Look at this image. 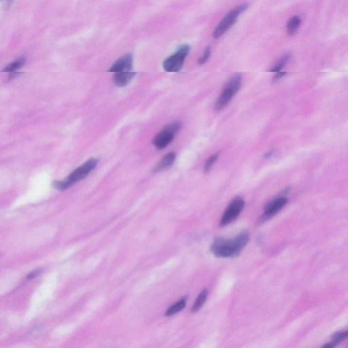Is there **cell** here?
Instances as JSON below:
<instances>
[{"mask_svg":"<svg viewBox=\"0 0 348 348\" xmlns=\"http://www.w3.org/2000/svg\"><path fill=\"white\" fill-rule=\"evenodd\" d=\"M249 239V234L246 231L241 232L232 239L216 238L211 246V251L216 257H236L248 244Z\"/></svg>","mask_w":348,"mask_h":348,"instance_id":"1","label":"cell"},{"mask_svg":"<svg viewBox=\"0 0 348 348\" xmlns=\"http://www.w3.org/2000/svg\"><path fill=\"white\" fill-rule=\"evenodd\" d=\"M97 164V160L95 158H91V159L87 160L83 165L74 170L65 180L55 182L54 183L55 188L60 189V190H64L74 185L76 182L83 180L91 173V171L95 168Z\"/></svg>","mask_w":348,"mask_h":348,"instance_id":"2","label":"cell"},{"mask_svg":"<svg viewBox=\"0 0 348 348\" xmlns=\"http://www.w3.org/2000/svg\"><path fill=\"white\" fill-rule=\"evenodd\" d=\"M241 80H242V79H241V76H236L228 82L225 87L223 89L222 94H221L216 101L215 105L216 111H221L229 104L233 97L237 94L238 91L240 89Z\"/></svg>","mask_w":348,"mask_h":348,"instance_id":"3","label":"cell"},{"mask_svg":"<svg viewBox=\"0 0 348 348\" xmlns=\"http://www.w3.org/2000/svg\"><path fill=\"white\" fill-rule=\"evenodd\" d=\"M248 8V4H242L231 10L217 25L213 32V37L214 38H219L222 36L236 23L239 15L244 13Z\"/></svg>","mask_w":348,"mask_h":348,"instance_id":"4","label":"cell"},{"mask_svg":"<svg viewBox=\"0 0 348 348\" xmlns=\"http://www.w3.org/2000/svg\"><path fill=\"white\" fill-rule=\"evenodd\" d=\"M190 47L188 45L180 46L177 51L164 61V70L168 72H180L183 67L185 59L190 52Z\"/></svg>","mask_w":348,"mask_h":348,"instance_id":"5","label":"cell"},{"mask_svg":"<svg viewBox=\"0 0 348 348\" xmlns=\"http://www.w3.org/2000/svg\"><path fill=\"white\" fill-rule=\"evenodd\" d=\"M180 127L181 124L179 122H174L167 125L163 131L154 138V146L160 150L163 149L168 146L174 140L175 135L180 129Z\"/></svg>","mask_w":348,"mask_h":348,"instance_id":"6","label":"cell"},{"mask_svg":"<svg viewBox=\"0 0 348 348\" xmlns=\"http://www.w3.org/2000/svg\"><path fill=\"white\" fill-rule=\"evenodd\" d=\"M245 203L243 199L240 197L235 199L224 211L220 222V226H226L230 223L234 222L242 212Z\"/></svg>","mask_w":348,"mask_h":348,"instance_id":"7","label":"cell"},{"mask_svg":"<svg viewBox=\"0 0 348 348\" xmlns=\"http://www.w3.org/2000/svg\"><path fill=\"white\" fill-rule=\"evenodd\" d=\"M288 202V199L285 197H281L275 198L267 204L265 207L264 214L261 217V221H265L271 219L285 206Z\"/></svg>","mask_w":348,"mask_h":348,"instance_id":"8","label":"cell"},{"mask_svg":"<svg viewBox=\"0 0 348 348\" xmlns=\"http://www.w3.org/2000/svg\"><path fill=\"white\" fill-rule=\"evenodd\" d=\"M133 67L132 54H127L116 61L112 66L110 69L109 72L120 73V72H131Z\"/></svg>","mask_w":348,"mask_h":348,"instance_id":"9","label":"cell"},{"mask_svg":"<svg viewBox=\"0 0 348 348\" xmlns=\"http://www.w3.org/2000/svg\"><path fill=\"white\" fill-rule=\"evenodd\" d=\"M136 75V72H120V73L115 74L113 80H114V84L118 87H125L127 84H129V82H131Z\"/></svg>","mask_w":348,"mask_h":348,"instance_id":"10","label":"cell"},{"mask_svg":"<svg viewBox=\"0 0 348 348\" xmlns=\"http://www.w3.org/2000/svg\"><path fill=\"white\" fill-rule=\"evenodd\" d=\"M187 302V297H182L178 301L175 302L173 305H170L165 312V316H172L174 314H178L181 312L186 307Z\"/></svg>","mask_w":348,"mask_h":348,"instance_id":"11","label":"cell"},{"mask_svg":"<svg viewBox=\"0 0 348 348\" xmlns=\"http://www.w3.org/2000/svg\"><path fill=\"white\" fill-rule=\"evenodd\" d=\"M175 157H176V155L174 152H171V153L167 154L160 160L158 165H157L155 171L156 172H160V171L166 170L168 167L172 166V164L174 163V160L175 159Z\"/></svg>","mask_w":348,"mask_h":348,"instance_id":"12","label":"cell"},{"mask_svg":"<svg viewBox=\"0 0 348 348\" xmlns=\"http://www.w3.org/2000/svg\"><path fill=\"white\" fill-rule=\"evenodd\" d=\"M207 297H208V290L207 289H204L199 293L198 297L196 299L195 303L192 305L191 308L192 313H196V312H199L202 308L206 301H207Z\"/></svg>","mask_w":348,"mask_h":348,"instance_id":"13","label":"cell"},{"mask_svg":"<svg viewBox=\"0 0 348 348\" xmlns=\"http://www.w3.org/2000/svg\"><path fill=\"white\" fill-rule=\"evenodd\" d=\"M301 19L299 16H295L290 18L287 23V32L289 35H293L296 33L300 28Z\"/></svg>","mask_w":348,"mask_h":348,"instance_id":"14","label":"cell"},{"mask_svg":"<svg viewBox=\"0 0 348 348\" xmlns=\"http://www.w3.org/2000/svg\"><path fill=\"white\" fill-rule=\"evenodd\" d=\"M25 62V57H21V58L18 59V60L15 61L13 63H10L7 66L5 67L4 72H13L15 71L18 70L21 68L24 65Z\"/></svg>","mask_w":348,"mask_h":348,"instance_id":"15","label":"cell"},{"mask_svg":"<svg viewBox=\"0 0 348 348\" xmlns=\"http://www.w3.org/2000/svg\"><path fill=\"white\" fill-rule=\"evenodd\" d=\"M219 157V153H217L214 154V155H212V156L207 158V160H206L205 165H204V171H205L206 173H207V172H209V171H210L212 165L216 163V160H218Z\"/></svg>","mask_w":348,"mask_h":348,"instance_id":"16","label":"cell"},{"mask_svg":"<svg viewBox=\"0 0 348 348\" xmlns=\"http://www.w3.org/2000/svg\"><path fill=\"white\" fill-rule=\"evenodd\" d=\"M289 57H290V55H288V54H287V55H285L279 61L278 63L275 64L274 65V67H273V68L271 69V72H280V71H281L282 67L285 66V63H286L287 61L289 60Z\"/></svg>","mask_w":348,"mask_h":348,"instance_id":"17","label":"cell"},{"mask_svg":"<svg viewBox=\"0 0 348 348\" xmlns=\"http://www.w3.org/2000/svg\"><path fill=\"white\" fill-rule=\"evenodd\" d=\"M210 47H207V48H206L205 51H204V54H203L202 57H201V58L199 60V64H201V65H203V64H205L206 62L208 61L209 57H210Z\"/></svg>","mask_w":348,"mask_h":348,"instance_id":"18","label":"cell"},{"mask_svg":"<svg viewBox=\"0 0 348 348\" xmlns=\"http://www.w3.org/2000/svg\"><path fill=\"white\" fill-rule=\"evenodd\" d=\"M338 344H339V343L337 342V341L332 340L330 341V342L324 344V346L320 348H334Z\"/></svg>","mask_w":348,"mask_h":348,"instance_id":"19","label":"cell"},{"mask_svg":"<svg viewBox=\"0 0 348 348\" xmlns=\"http://www.w3.org/2000/svg\"><path fill=\"white\" fill-rule=\"evenodd\" d=\"M285 74H286L285 72H278V73L275 76L274 80H279V79H282V77H285Z\"/></svg>","mask_w":348,"mask_h":348,"instance_id":"20","label":"cell"},{"mask_svg":"<svg viewBox=\"0 0 348 348\" xmlns=\"http://www.w3.org/2000/svg\"><path fill=\"white\" fill-rule=\"evenodd\" d=\"M273 150H271V151L268 152V153L265 155V157H267V158H269V157H271L272 155H273Z\"/></svg>","mask_w":348,"mask_h":348,"instance_id":"21","label":"cell"},{"mask_svg":"<svg viewBox=\"0 0 348 348\" xmlns=\"http://www.w3.org/2000/svg\"><path fill=\"white\" fill-rule=\"evenodd\" d=\"M347 332H348V330L347 331Z\"/></svg>","mask_w":348,"mask_h":348,"instance_id":"22","label":"cell"}]
</instances>
